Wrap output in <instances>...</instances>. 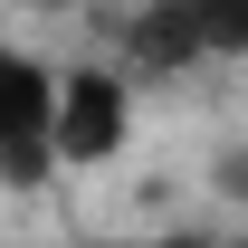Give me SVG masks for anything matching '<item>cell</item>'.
<instances>
[{"label":"cell","instance_id":"3","mask_svg":"<svg viewBox=\"0 0 248 248\" xmlns=\"http://www.w3.org/2000/svg\"><path fill=\"white\" fill-rule=\"evenodd\" d=\"M58 172H95L134 143V77L124 67H67L58 77Z\"/></svg>","mask_w":248,"mask_h":248},{"label":"cell","instance_id":"2","mask_svg":"<svg viewBox=\"0 0 248 248\" xmlns=\"http://www.w3.org/2000/svg\"><path fill=\"white\" fill-rule=\"evenodd\" d=\"M58 67L29 48H0V191H38L58 172Z\"/></svg>","mask_w":248,"mask_h":248},{"label":"cell","instance_id":"1","mask_svg":"<svg viewBox=\"0 0 248 248\" xmlns=\"http://www.w3.org/2000/svg\"><path fill=\"white\" fill-rule=\"evenodd\" d=\"M134 77H182L210 58H248V0H143L124 19Z\"/></svg>","mask_w":248,"mask_h":248},{"label":"cell","instance_id":"4","mask_svg":"<svg viewBox=\"0 0 248 248\" xmlns=\"http://www.w3.org/2000/svg\"><path fill=\"white\" fill-rule=\"evenodd\" d=\"M67 248H191V239H67Z\"/></svg>","mask_w":248,"mask_h":248}]
</instances>
